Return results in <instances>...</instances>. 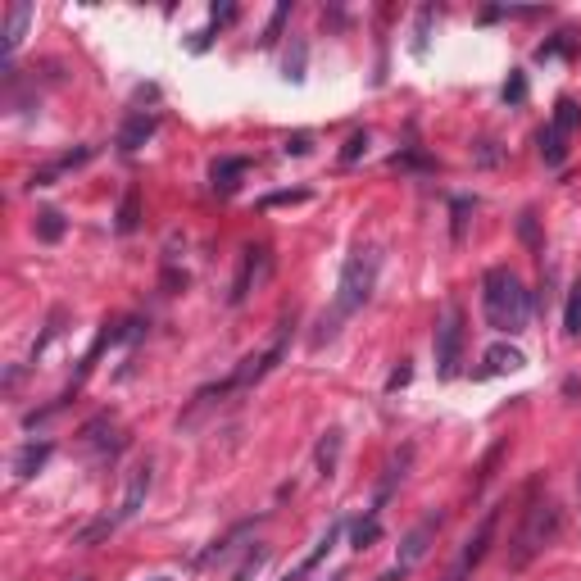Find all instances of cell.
Wrapping results in <instances>:
<instances>
[{
	"label": "cell",
	"instance_id": "cell-5",
	"mask_svg": "<svg viewBox=\"0 0 581 581\" xmlns=\"http://www.w3.org/2000/svg\"><path fill=\"white\" fill-rule=\"evenodd\" d=\"M78 441L96 463H114L123 454V445H128V432L119 427V418H114V414H96L91 423H82Z\"/></svg>",
	"mask_w": 581,
	"mask_h": 581
},
{
	"label": "cell",
	"instance_id": "cell-33",
	"mask_svg": "<svg viewBox=\"0 0 581 581\" xmlns=\"http://www.w3.org/2000/svg\"><path fill=\"white\" fill-rule=\"evenodd\" d=\"M309 141H314V137H309V132H296V137H286V155H309Z\"/></svg>",
	"mask_w": 581,
	"mask_h": 581
},
{
	"label": "cell",
	"instance_id": "cell-14",
	"mask_svg": "<svg viewBox=\"0 0 581 581\" xmlns=\"http://www.w3.org/2000/svg\"><path fill=\"white\" fill-rule=\"evenodd\" d=\"M50 454H55V445H50V441H28L19 454H14V477H19V482L37 477L41 468L50 463Z\"/></svg>",
	"mask_w": 581,
	"mask_h": 581
},
{
	"label": "cell",
	"instance_id": "cell-11",
	"mask_svg": "<svg viewBox=\"0 0 581 581\" xmlns=\"http://www.w3.org/2000/svg\"><path fill=\"white\" fill-rule=\"evenodd\" d=\"M155 128H159V119H155V114H146V109L128 114V119H123V128H119V150H123V155H137V150L155 137Z\"/></svg>",
	"mask_w": 581,
	"mask_h": 581
},
{
	"label": "cell",
	"instance_id": "cell-18",
	"mask_svg": "<svg viewBox=\"0 0 581 581\" xmlns=\"http://www.w3.org/2000/svg\"><path fill=\"white\" fill-rule=\"evenodd\" d=\"M305 64H309V46L305 41H291V50H286V60H282V78L286 82H305Z\"/></svg>",
	"mask_w": 581,
	"mask_h": 581
},
{
	"label": "cell",
	"instance_id": "cell-23",
	"mask_svg": "<svg viewBox=\"0 0 581 581\" xmlns=\"http://www.w3.org/2000/svg\"><path fill=\"white\" fill-rule=\"evenodd\" d=\"M563 332L581 336V282H572V291H568V305H563Z\"/></svg>",
	"mask_w": 581,
	"mask_h": 581
},
{
	"label": "cell",
	"instance_id": "cell-30",
	"mask_svg": "<svg viewBox=\"0 0 581 581\" xmlns=\"http://www.w3.org/2000/svg\"><path fill=\"white\" fill-rule=\"evenodd\" d=\"M504 100H509V105H522V100H527V78H522L518 69H513L509 82H504Z\"/></svg>",
	"mask_w": 581,
	"mask_h": 581
},
{
	"label": "cell",
	"instance_id": "cell-25",
	"mask_svg": "<svg viewBox=\"0 0 581 581\" xmlns=\"http://www.w3.org/2000/svg\"><path fill=\"white\" fill-rule=\"evenodd\" d=\"M64 318H69V314H64V309H55V314L46 318V332H41V336H37V345H32V359H41V355H46V345L64 332Z\"/></svg>",
	"mask_w": 581,
	"mask_h": 581
},
{
	"label": "cell",
	"instance_id": "cell-1",
	"mask_svg": "<svg viewBox=\"0 0 581 581\" xmlns=\"http://www.w3.org/2000/svg\"><path fill=\"white\" fill-rule=\"evenodd\" d=\"M377 273H382V250L377 246H355L350 255H345L341 264V277H336V300H332V314L318 318V332H314V345H327L336 332H341V323L350 314H359V309L373 300L377 291Z\"/></svg>",
	"mask_w": 581,
	"mask_h": 581
},
{
	"label": "cell",
	"instance_id": "cell-31",
	"mask_svg": "<svg viewBox=\"0 0 581 581\" xmlns=\"http://www.w3.org/2000/svg\"><path fill=\"white\" fill-rule=\"evenodd\" d=\"M300 200H309V191H273V196H264L259 205L273 209V205H300Z\"/></svg>",
	"mask_w": 581,
	"mask_h": 581
},
{
	"label": "cell",
	"instance_id": "cell-3",
	"mask_svg": "<svg viewBox=\"0 0 581 581\" xmlns=\"http://www.w3.org/2000/svg\"><path fill=\"white\" fill-rule=\"evenodd\" d=\"M482 314L495 332H509L518 336L532 318V296H527V286L518 282V273L509 268H486L482 273Z\"/></svg>",
	"mask_w": 581,
	"mask_h": 581
},
{
	"label": "cell",
	"instance_id": "cell-12",
	"mask_svg": "<svg viewBox=\"0 0 581 581\" xmlns=\"http://www.w3.org/2000/svg\"><path fill=\"white\" fill-rule=\"evenodd\" d=\"M246 173H250V159H241V155H223L209 164V182H214V191H223V196H232Z\"/></svg>",
	"mask_w": 581,
	"mask_h": 581
},
{
	"label": "cell",
	"instance_id": "cell-9",
	"mask_svg": "<svg viewBox=\"0 0 581 581\" xmlns=\"http://www.w3.org/2000/svg\"><path fill=\"white\" fill-rule=\"evenodd\" d=\"M91 155H96V146H78V150H64V155H55V159H50V164L32 168L28 187H55V182L64 178V173H73V168H78V164H87Z\"/></svg>",
	"mask_w": 581,
	"mask_h": 581
},
{
	"label": "cell",
	"instance_id": "cell-19",
	"mask_svg": "<svg viewBox=\"0 0 581 581\" xmlns=\"http://www.w3.org/2000/svg\"><path fill=\"white\" fill-rule=\"evenodd\" d=\"M382 541V513L377 509H368V518L359 522L355 527V536H350V545H355V550H373V545Z\"/></svg>",
	"mask_w": 581,
	"mask_h": 581
},
{
	"label": "cell",
	"instance_id": "cell-6",
	"mask_svg": "<svg viewBox=\"0 0 581 581\" xmlns=\"http://www.w3.org/2000/svg\"><path fill=\"white\" fill-rule=\"evenodd\" d=\"M268 273H273V250H268V246H246V250H241L237 277H232V291H227V305H246V296L268 282Z\"/></svg>",
	"mask_w": 581,
	"mask_h": 581
},
{
	"label": "cell",
	"instance_id": "cell-29",
	"mask_svg": "<svg viewBox=\"0 0 581 581\" xmlns=\"http://www.w3.org/2000/svg\"><path fill=\"white\" fill-rule=\"evenodd\" d=\"M264 559H268V550H264V545H259V550H250V554H246V563H241V568H237V577H232V581H250V572H259V568H264Z\"/></svg>",
	"mask_w": 581,
	"mask_h": 581
},
{
	"label": "cell",
	"instance_id": "cell-17",
	"mask_svg": "<svg viewBox=\"0 0 581 581\" xmlns=\"http://www.w3.org/2000/svg\"><path fill=\"white\" fill-rule=\"evenodd\" d=\"M541 159H545L550 168H559L563 159H568V137H563V132L554 128V123L541 132Z\"/></svg>",
	"mask_w": 581,
	"mask_h": 581
},
{
	"label": "cell",
	"instance_id": "cell-26",
	"mask_svg": "<svg viewBox=\"0 0 581 581\" xmlns=\"http://www.w3.org/2000/svg\"><path fill=\"white\" fill-rule=\"evenodd\" d=\"M114 527H119L114 518H100V522H91V527H82V532L73 536V545H96V541H105V536L114 532Z\"/></svg>",
	"mask_w": 581,
	"mask_h": 581
},
{
	"label": "cell",
	"instance_id": "cell-7",
	"mask_svg": "<svg viewBox=\"0 0 581 581\" xmlns=\"http://www.w3.org/2000/svg\"><path fill=\"white\" fill-rule=\"evenodd\" d=\"M150 482H155V468H150V459H141L137 468L128 473V486H123V500H119V513H114V522L137 518L141 504H146V495H150Z\"/></svg>",
	"mask_w": 581,
	"mask_h": 581
},
{
	"label": "cell",
	"instance_id": "cell-37",
	"mask_svg": "<svg viewBox=\"0 0 581 581\" xmlns=\"http://www.w3.org/2000/svg\"><path fill=\"white\" fill-rule=\"evenodd\" d=\"M404 577H409V568H400V563H395V568H391V572H382L377 581H404Z\"/></svg>",
	"mask_w": 581,
	"mask_h": 581
},
{
	"label": "cell",
	"instance_id": "cell-20",
	"mask_svg": "<svg viewBox=\"0 0 581 581\" xmlns=\"http://www.w3.org/2000/svg\"><path fill=\"white\" fill-rule=\"evenodd\" d=\"M32 232H37L41 241H60L64 237V214H60V209H37V223H32Z\"/></svg>",
	"mask_w": 581,
	"mask_h": 581
},
{
	"label": "cell",
	"instance_id": "cell-8",
	"mask_svg": "<svg viewBox=\"0 0 581 581\" xmlns=\"http://www.w3.org/2000/svg\"><path fill=\"white\" fill-rule=\"evenodd\" d=\"M436 532H441V513H427V518L418 522L414 532H409V536H404V541H400V554H395V563H400V568H409V572H414V563L423 559L427 550H432Z\"/></svg>",
	"mask_w": 581,
	"mask_h": 581
},
{
	"label": "cell",
	"instance_id": "cell-36",
	"mask_svg": "<svg viewBox=\"0 0 581 581\" xmlns=\"http://www.w3.org/2000/svg\"><path fill=\"white\" fill-rule=\"evenodd\" d=\"M404 382H409V364H404V368H395V373H391V382H386V391H400Z\"/></svg>",
	"mask_w": 581,
	"mask_h": 581
},
{
	"label": "cell",
	"instance_id": "cell-35",
	"mask_svg": "<svg viewBox=\"0 0 581 581\" xmlns=\"http://www.w3.org/2000/svg\"><path fill=\"white\" fill-rule=\"evenodd\" d=\"M477 164H500V150H495V141H482V146H477Z\"/></svg>",
	"mask_w": 581,
	"mask_h": 581
},
{
	"label": "cell",
	"instance_id": "cell-38",
	"mask_svg": "<svg viewBox=\"0 0 581 581\" xmlns=\"http://www.w3.org/2000/svg\"><path fill=\"white\" fill-rule=\"evenodd\" d=\"M155 581H168V577H155Z\"/></svg>",
	"mask_w": 581,
	"mask_h": 581
},
{
	"label": "cell",
	"instance_id": "cell-10",
	"mask_svg": "<svg viewBox=\"0 0 581 581\" xmlns=\"http://www.w3.org/2000/svg\"><path fill=\"white\" fill-rule=\"evenodd\" d=\"M341 536H345V518L327 522V532H323V536H318V541H314V550H309V554H305V559H300V568H296V572H286V577H282V581H305V577H309V572H314V568H318V563H323V559H327V554H332V550H336V541H341Z\"/></svg>",
	"mask_w": 581,
	"mask_h": 581
},
{
	"label": "cell",
	"instance_id": "cell-24",
	"mask_svg": "<svg viewBox=\"0 0 581 581\" xmlns=\"http://www.w3.org/2000/svg\"><path fill=\"white\" fill-rule=\"evenodd\" d=\"M232 19H237V5H223V10H214V19H209V28L200 32L196 41H191V50H205L209 41H214V32H218V28H227V23H232Z\"/></svg>",
	"mask_w": 581,
	"mask_h": 581
},
{
	"label": "cell",
	"instance_id": "cell-32",
	"mask_svg": "<svg viewBox=\"0 0 581 581\" xmlns=\"http://www.w3.org/2000/svg\"><path fill=\"white\" fill-rule=\"evenodd\" d=\"M427 28H432V10L418 14V28H414V55H423V50H427Z\"/></svg>",
	"mask_w": 581,
	"mask_h": 581
},
{
	"label": "cell",
	"instance_id": "cell-4",
	"mask_svg": "<svg viewBox=\"0 0 581 581\" xmlns=\"http://www.w3.org/2000/svg\"><path fill=\"white\" fill-rule=\"evenodd\" d=\"M463 341H468V318H463V305H459V300H445L441 314H436V327H432V359H436V377H441V382L459 377Z\"/></svg>",
	"mask_w": 581,
	"mask_h": 581
},
{
	"label": "cell",
	"instance_id": "cell-2",
	"mask_svg": "<svg viewBox=\"0 0 581 581\" xmlns=\"http://www.w3.org/2000/svg\"><path fill=\"white\" fill-rule=\"evenodd\" d=\"M559 522H563L559 500H554L550 491H541V482H532L527 486V504H522V522H518V532H513V541H509V572L532 568L536 554L554 545Z\"/></svg>",
	"mask_w": 581,
	"mask_h": 581
},
{
	"label": "cell",
	"instance_id": "cell-21",
	"mask_svg": "<svg viewBox=\"0 0 581 581\" xmlns=\"http://www.w3.org/2000/svg\"><path fill=\"white\" fill-rule=\"evenodd\" d=\"M114 227H119L123 237L141 227V196H137V191H128V196H123V205H119V223H114Z\"/></svg>",
	"mask_w": 581,
	"mask_h": 581
},
{
	"label": "cell",
	"instance_id": "cell-22",
	"mask_svg": "<svg viewBox=\"0 0 581 581\" xmlns=\"http://www.w3.org/2000/svg\"><path fill=\"white\" fill-rule=\"evenodd\" d=\"M554 128H559L563 137H572V132L581 128V109L572 105L568 96H559V105H554Z\"/></svg>",
	"mask_w": 581,
	"mask_h": 581
},
{
	"label": "cell",
	"instance_id": "cell-27",
	"mask_svg": "<svg viewBox=\"0 0 581 581\" xmlns=\"http://www.w3.org/2000/svg\"><path fill=\"white\" fill-rule=\"evenodd\" d=\"M518 237L527 241L532 250H541V232H536V214H532V209H522V218H518Z\"/></svg>",
	"mask_w": 581,
	"mask_h": 581
},
{
	"label": "cell",
	"instance_id": "cell-34",
	"mask_svg": "<svg viewBox=\"0 0 581 581\" xmlns=\"http://www.w3.org/2000/svg\"><path fill=\"white\" fill-rule=\"evenodd\" d=\"M286 14H291V5H277V14H273V19H268V32H264V41H273V37H277V32H282Z\"/></svg>",
	"mask_w": 581,
	"mask_h": 581
},
{
	"label": "cell",
	"instance_id": "cell-28",
	"mask_svg": "<svg viewBox=\"0 0 581 581\" xmlns=\"http://www.w3.org/2000/svg\"><path fill=\"white\" fill-rule=\"evenodd\" d=\"M359 155H368V132H355V137L345 141V150H341V164H355Z\"/></svg>",
	"mask_w": 581,
	"mask_h": 581
},
{
	"label": "cell",
	"instance_id": "cell-16",
	"mask_svg": "<svg viewBox=\"0 0 581 581\" xmlns=\"http://www.w3.org/2000/svg\"><path fill=\"white\" fill-rule=\"evenodd\" d=\"M28 23H32V5H10L5 10V60H14V50L23 46V32H28Z\"/></svg>",
	"mask_w": 581,
	"mask_h": 581
},
{
	"label": "cell",
	"instance_id": "cell-13",
	"mask_svg": "<svg viewBox=\"0 0 581 581\" xmlns=\"http://www.w3.org/2000/svg\"><path fill=\"white\" fill-rule=\"evenodd\" d=\"M341 450H345V436L341 427H327L323 436H318V450H314V468L323 482H332L336 477V463H341Z\"/></svg>",
	"mask_w": 581,
	"mask_h": 581
},
{
	"label": "cell",
	"instance_id": "cell-15",
	"mask_svg": "<svg viewBox=\"0 0 581 581\" xmlns=\"http://www.w3.org/2000/svg\"><path fill=\"white\" fill-rule=\"evenodd\" d=\"M518 368H527V355H522L518 345H491L486 350V368L477 377H504V373H518Z\"/></svg>",
	"mask_w": 581,
	"mask_h": 581
}]
</instances>
